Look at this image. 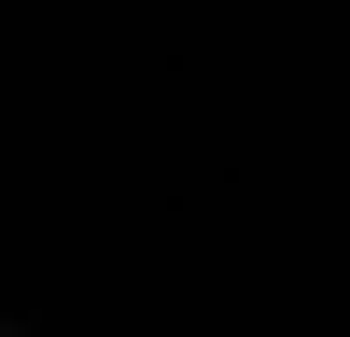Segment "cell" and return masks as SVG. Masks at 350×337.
<instances>
[{"mask_svg": "<svg viewBox=\"0 0 350 337\" xmlns=\"http://www.w3.org/2000/svg\"><path fill=\"white\" fill-rule=\"evenodd\" d=\"M0 337H14V323H0Z\"/></svg>", "mask_w": 350, "mask_h": 337, "instance_id": "6da1fadb", "label": "cell"}]
</instances>
